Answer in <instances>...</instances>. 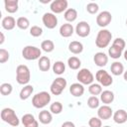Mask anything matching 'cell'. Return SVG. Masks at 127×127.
<instances>
[{"label": "cell", "mask_w": 127, "mask_h": 127, "mask_svg": "<svg viewBox=\"0 0 127 127\" xmlns=\"http://www.w3.org/2000/svg\"><path fill=\"white\" fill-rule=\"evenodd\" d=\"M52 68H53V71H54L55 74L62 75L65 71V64L64 62H62V61H57L53 64Z\"/></svg>", "instance_id": "obj_28"}, {"label": "cell", "mask_w": 127, "mask_h": 127, "mask_svg": "<svg viewBox=\"0 0 127 127\" xmlns=\"http://www.w3.org/2000/svg\"><path fill=\"white\" fill-rule=\"evenodd\" d=\"M30 35L32 37L38 38V37L43 35V29L40 26H32L30 28Z\"/></svg>", "instance_id": "obj_37"}, {"label": "cell", "mask_w": 127, "mask_h": 127, "mask_svg": "<svg viewBox=\"0 0 127 127\" xmlns=\"http://www.w3.org/2000/svg\"><path fill=\"white\" fill-rule=\"evenodd\" d=\"M112 45H114V46L120 48L121 50H124V49H125V46H126V43H125V41H124L122 38H116V39L113 41Z\"/></svg>", "instance_id": "obj_41"}, {"label": "cell", "mask_w": 127, "mask_h": 127, "mask_svg": "<svg viewBox=\"0 0 127 127\" xmlns=\"http://www.w3.org/2000/svg\"><path fill=\"white\" fill-rule=\"evenodd\" d=\"M74 32L80 38H85L90 34V26L86 21H80L75 26Z\"/></svg>", "instance_id": "obj_12"}, {"label": "cell", "mask_w": 127, "mask_h": 127, "mask_svg": "<svg viewBox=\"0 0 127 127\" xmlns=\"http://www.w3.org/2000/svg\"><path fill=\"white\" fill-rule=\"evenodd\" d=\"M69 92L74 97H80L84 93V87L83 84L79 82H74L69 86Z\"/></svg>", "instance_id": "obj_17"}, {"label": "cell", "mask_w": 127, "mask_h": 127, "mask_svg": "<svg viewBox=\"0 0 127 127\" xmlns=\"http://www.w3.org/2000/svg\"><path fill=\"white\" fill-rule=\"evenodd\" d=\"M113 120L117 124H124L127 121V111L124 109H118L113 113Z\"/></svg>", "instance_id": "obj_19"}, {"label": "cell", "mask_w": 127, "mask_h": 127, "mask_svg": "<svg viewBox=\"0 0 127 127\" xmlns=\"http://www.w3.org/2000/svg\"><path fill=\"white\" fill-rule=\"evenodd\" d=\"M41 50L46 53H52L55 50V43L52 40H45L41 43Z\"/></svg>", "instance_id": "obj_31"}, {"label": "cell", "mask_w": 127, "mask_h": 127, "mask_svg": "<svg viewBox=\"0 0 127 127\" xmlns=\"http://www.w3.org/2000/svg\"><path fill=\"white\" fill-rule=\"evenodd\" d=\"M95 78H96V80L98 81V83L101 86L108 87V86H110L113 83L112 76L105 69H99V70H97L96 73H95Z\"/></svg>", "instance_id": "obj_8"}, {"label": "cell", "mask_w": 127, "mask_h": 127, "mask_svg": "<svg viewBox=\"0 0 127 127\" xmlns=\"http://www.w3.org/2000/svg\"><path fill=\"white\" fill-rule=\"evenodd\" d=\"M81 127H84V126H81Z\"/></svg>", "instance_id": "obj_48"}, {"label": "cell", "mask_w": 127, "mask_h": 127, "mask_svg": "<svg viewBox=\"0 0 127 127\" xmlns=\"http://www.w3.org/2000/svg\"><path fill=\"white\" fill-rule=\"evenodd\" d=\"M16 80L19 84L27 85L31 80V72L26 64H19L16 68Z\"/></svg>", "instance_id": "obj_2"}, {"label": "cell", "mask_w": 127, "mask_h": 127, "mask_svg": "<svg viewBox=\"0 0 127 127\" xmlns=\"http://www.w3.org/2000/svg\"><path fill=\"white\" fill-rule=\"evenodd\" d=\"M10 58V54L7 50L5 49H0V63L1 64H4L6 63Z\"/></svg>", "instance_id": "obj_40"}, {"label": "cell", "mask_w": 127, "mask_h": 127, "mask_svg": "<svg viewBox=\"0 0 127 127\" xmlns=\"http://www.w3.org/2000/svg\"><path fill=\"white\" fill-rule=\"evenodd\" d=\"M43 24L48 29H55L58 25V17L52 12H47L42 17Z\"/></svg>", "instance_id": "obj_9"}, {"label": "cell", "mask_w": 127, "mask_h": 127, "mask_svg": "<svg viewBox=\"0 0 127 127\" xmlns=\"http://www.w3.org/2000/svg\"><path fill=\"white\" fill-rule=\"evenodd\" d=\"M99 104H100V99L97 96L91 95L90 97H88V99H87V106L89 108H91V109L98 108L99 107Z\"/></svg>", "instance_id": "obj_35"}, {"label": "cell", "mask_w": 127, "mask_h": 127, "mask_svg": "<svg viewBox=\"0 0 127 127\" xmlns=\"http://www.w3.org/2000/svg\"><path fill=\"white\" fill-rule=\"evenodd\" d=\"M123 56H124V59H125V61H127V50H125V51H124V54H123Z\"/></svg>", "instance_id": "obj_45"}, {"label": "cell", "mask_w": 127, "mask_h": 127, "mask_svg": "<svg viewBox=\"0 0 127 127\" xmlns=\"http://www.w3.org/2000/svg\"><path fill=\"white\" fill-rule=\"evenodd\" d=\"M17 27L21 30H27L30 27V21L26 17H19L17 19Z\"/></svg>", "instance_id": "obj_34"}, {"label": "cell", "mask_w": 127, "mask_h": 127, "mask_svg": "<svg viewBox=\"0 0 127 127\" xmlns=\"http://www.w3.org/2000/svg\"><path fill=\"white\" fill-rule=\"evenodd\" d=\"M1 25H2L3 29H5L7 31H11L17 25V20H15V18L12 17V16H6L2 19Z\"/></svg>", "instance_id": "obj_16"}, {"label": "cell", "mask_w": 127, "mask_h": 127, "mask_svg": "<svg viewBox=\"0 0 127 127\" xmlns=\"http://www.w3.org/2000/svg\"><path fill=\"white\" fill-rule=\"evenodd\" d=\"M4 7L6 12L13 14V13H16L19 9V2L18 0H5Z\"/></svg>", "instance_id": "obj_20"}, {"label": "cell", "mask_w": 127, "mask_h": 127, "mask_svg": "<svg viewBox=\"0 0 127 127\" xmlns=\"http://www.w3.org/2000/svg\"><path fill=\"white\" fill-rule=\"evenodd\" d=\"M13 91V86L11 83H8V82H4L0 85V93L4 96H7V95H10Z\"/></svg>", "instance_id": "obj_33"}, {"label": "cell", "mask_w": 127, "mask_h": 127, "mask_svg": "<svg viewBox=\"0 0 127 127\" xmlns=\"http://www.w3.org/2000/svg\"><path fill=\"white\" fill-rule=\"evenodd\" d=\"M126 26H127V20H126Z\"/></svg>", "instance_id": "obj_47"}, {"label": "cell", "mask_w": 127, "mask_h": 127, "mask_svg": "<svg viewBox=\"0 0 127 127\" xmlns=\"http://www.w3.org/2000/svg\"><path fill=\"white\" fill-rule=\"evenodd\" d=\"M62 127H75L74 126V123L71 122V121H65L62 124Z\"/></svg>", "instance_id": "obj_42"}, {"label": "cell", "mask_w": 127, "mask_h": 127, "mask_svg": "<svg viewBox=\"0 0 127 127\" xmlns=\"http://www.w3.org/2000/svg\"><path fill=\"white\" fill-rule=\"evenodd\" d=\"M52 96L48 91H41L36 93L32 98V104L35 108L41 109L46 107L51 102Z\"/></svg>", "instance_id": "obj_1"}, {"label": "cell", "mask_w": 127, "mask_h": 127, "mask_svg": "<svg viewBox=\"0 0 127 127\" xmlns=\"http://www.w3.org/2000/svg\"><path fill=\"white\" fill-rule=\"evenodd\" d=\"M93 62L94 64L99 66V67H103L107 64L108 63V56L103 53V52H98V53H95L94 56H93Z\"/></svg>", "instance_id": "obj_15"}, {"label": "cell", "mask_w": 127, "mask_h": 127, "mask_svg": "<svg viewBox=\"0 0 127 127\" xmlns=\"http://www.w3.org/2000/svg\"><path fill=\"white\" fill-rule=\"evenodd\" d=\"M113 116V110L109 105H102L98 107L97 110V117L101 120H108Z\"/></svg>", "instance_id": "obj_13"}, {"label": "cell", "mask_w": 127, "mask_h": 127, "mask_svg": "<svg viewBox=\"0 0 127 127\" xmlns=\"http://www.w3.org/2000/svg\"><path fill=\"white\" fill-rule=\"evenodd\" d=\"M22 57L27 61L39 60L42 57V50L35 46H26L22 50Z\"/></svg>", "instance_id": "obj_5"}, {"label": "cell", "mask_w": 127, "mask_h": 127, "mask_svg": "<svg viewBox=\"0 0 127 127\" xmlns=\"http://www.w3.org/2000/svg\"><path fill=\"white\" fill-rule=\"evenodd\" d=\"M123 77H124V80L127 81V70L124 71V73H123Z\"/></svg>", "instance_id": "obj_44"}, {"label": "cell", "mask_w": 127, "mask_h": 127, "mask_svg": "<svg viewBox=\"0 0 127 127\" xmlns=\"http://www.w3.org/2000/svg\"><path fill=\"white\" fill-rule=\"evenodd\" d=\"M103 127H111V126H108V125H106V126H103Z\"/></svg>", "instance_id": "obj_46"}, {"label": "cell", "mask_w": 127, "mask_h": 127, "mask_svg": "<svg viewBox=\"0 0 127 127\" xmlns=\"http://www.w3.org/2000/svg\"><path fill=\"white\" fill-rule=\"evenodd\" d=\"M89 127H102V120L99 117H91L88 121Z\"/></svg>", "instance_id": "obj_39"}, {"label": "cell", "mask_w": 127, "mask_h": 127, "mask_svg": "<svg viewBox=\"0 0 127 127\" xmlns=\"http://www.w3.org/2000/svg\"><path fill=\"white\" fill-rule=\"evenodd\" d=\"M1 119L4 122L8 123L9 125H11L13 127H17L20 124V120H19L17 114L15 113L14 109L9 108V107H6V108L2 109V111H1Z\"/></svg>", "instance_id": "obj_4"}, {"label": "cell", "mask_w": 127, "mask_h": 127, "mask_svg": "<svg viewBox=\"0 0 127 127\" xmlns=\"http://www.w3.org/2000/svg\"><path fill=\"white\" fill-rule=\"evenodd\" d=\"M66 79L62 77V76H59L57 77L56 79L53 80L51 86H50V90H51V93L54 94V95H60L62 94V92L64 90V88L66 87Z\"/></svg>", "instance_id": "obj_7"}, {"label": "cell", "mask_w": 127, "mask_h": 127, "mask_svg": "<svg viewBox=\"0 0 127 127\" xmlns=\"http://www.w3.org/2000/svg\"><path fill=\"white\" fill-rule=\"evenodd\" d=\"M33 92H34V86L33 85H31V84L24 85V87L20 91L19 97L21 100H26L33 94Z\"/></svg>", "instance_id": "obj_25"}, {"label": "cell", "mask_w": 127, "mask_h": 127, "mask_svg": "<svg viewBox=\"0 0 127 127\" xmlns=\"http://www.w3.org/2000/svg\"><path fill=\"white\" fill-rule=\"evenodd\" d=\"M111 39H112L111 32L107 29H101L97 33V36L95 39V45L97 48L104 49V48L108 47V45L111 42Z\"/></svg>", "instance_id": "obj_3"}, {"label": "cell", "mask_w": 127, "mask_h": 127, "mask_svg": "<svg viewBox=\"0 0 127 127\" xmlns=\"http://www.w3.org/2000/svg\"><path fill=\"white\" fill-rule=\"evenodd\" d=\"M102 86L99 84V83H91L89 86H88V92L93 95V96H97V95H100L101 92H102Z\"/></svg>", "instance_id": "obj_32"}, {"label": "cell", "mask_w": 127, "mask_h": 127, "mask_svg": "<svg viewBox=\"0 0 127 127\" xmlns=\"http://www.w3.org/2000/svg\"><path fill=\"white\" fill-rule=\"evenodd\" d=\"M0 37H1V39H0V45H2L4 43V41H5V36H4V33L3 32L0 33Z\"/></svg>", "instance_id": "obj_43"}, {"label": "cell", "mask_w": 127, "mask_h": 127, "mask_svg": "<svg viewBox=\"0 0 127 127\" xmlns=\"http://www.w3.org/2000/svg\"><path fill=\"white\" fill-rule=\"evenodd\" d=\"M52 114L53 113L51 111H48L46 109L40 111V113H39V121L42 124H45V125L50 124L52 122V120H53V115Z\"/></svg>", "instance_id": "obj_23"}, {"label": "cell", "mask_w": 127, "mask_h": 127, "mask_svg": "<svg viewBox=\"0 0 127 127\" xmlns=\"http://www.w3.org/2000/svg\"><path fill=\"white\" fill-rule=\"evenodd\" d=\"M114 93L111 91V90H103L100 94V101L102 103H104L105 105H108L110 103H112L114 101Z\"/></svg>", "instance_id": "obj_22"}, {"label": "cell", "mask_w": 127, "mask_h": 127, "mask_svg": "<svg viewBox=\"0 0 127 127\" xmlns=\"http://www.w3.org/2000/svg\"><path fill=\"white\" fill-rule=\"evenodd\" d=\"M99 10V6L97 3H94V2H90L86 5V11L89 13V14H96Z\"/></svg>", "instance_id": "obj_38"}, {"label": "cell", "mask_w": 127, "mask_h": 127, "mask_svg": "<svg viewBox=\"0 0 127 127\" xmlns=\"http://www.w3.org/2000/svg\"><path fill=\"white\" fill-rule=\"evenodd\" d=\"M60 35L64 38H68L74 33V28L70 23H64L60 27Z\"/></svg>", "instance_id": "obj_18"}, {"label": "cell", "mask_w": 127, "mask_h": 127, "mask_svg": "<svg viewBox=\"0 0 127 127\" xmlns=\"http://www.w3.org/2000/svg\"><path fill=\"white\" fill-rule=\"evenodd\" d=\"M76 79L83 85H90L91 83H93L94 75L88 68H80L79 71H77Z\"/></svg>", "instance_id": "obj_6"}, {"label": "cell", "mask_w": 127, "mask_h": 127, "mask_svg": "<svg viewBox=\"0 0 127 127\" xmlns=\"http://www.w3.org/2000/svg\"><path fill=\"white\" fill-rule=\"evenodd\" d=\"M110 70H111V73L113 75H116V76L121 75L124 73V65L120 62H114L111 64Z\"/></svg>", "instance_id": "obj_26"}, {"label": "cell", "mask_w": 127, "mask_h": 127, "mask_svg": "<svg viewBox=\"0 0 127 127\" xmlns=\"http://www.w3.org/2000/svg\"><path fill=\"white\" fill-rule=\"evenodd\" d=\"M112 20V15L109 11H102L96 16V24L101 27L105 28L107 27Z\"/></svg>", "instance_id": "obj_11"}, {"label": "cell", "mask_w": 127, "mask_h": 127, "mask_svg": "<svg viewBox=\"0 0 127 127\" xmlns=\"http://www.w3.org/2000/svg\"><path fill=\"white\" fill-rule=\"evenodd\" d=\"M63 104L60 101H55L50 105V111L53 114H60L63 111Z\"/></svg>", "instance_id": "obj_36"}, {"label": "cell", "mask_w": 127, "mask_h": 127, "mask_svg": "<svg viewBox=\"0 0 127 127\" xmlns=\"http://www.w3.org/2000/svg\"><path fill=\"white\" fill-rule=\"evenodd\" d=\"M122 53H123V50H121L120 48H118L114 45H111V47L108 49V56L114 60L119 59L122 56Z\"/></svg>", "instance_id": "obj_29"}, {"label": "cell", "mask_w": 127, "mask_h": 127, "mask_svg": "<svg viewBox=\"0 0 127 127\" xmlns=\"http://www.w3.org/2000/svg\"><path fill=\"white\" fill-rule=\"evenodd\" d=\"M39 69L42 71H49L51 68V60L47 56H42L38 61Z\"/></svg>", "instance_id": "obj_21"}, {"label": "cell", "mask_w": 127, "mask_h": 127, "mask_svg": "<svg viewBox=\"0 0 127 127\" xmlns=\"http://www.w3.org/2000/svg\"><path fill=\"white\" fill-rule=\"evenodd\" d=\"M64 18L67 23H72L77 18V11L74 8H67V10L64 13Z\"/></svg>", "instance_id": "obj_27"}, {"label": "cell", "mask_w": 127, "mask_h": 127, "mask_svg": "<svg viewBox=\"0 0 127 127\" xmlns=\"http://www.w3.org/2000/svg\"><path fill=\"white\" fill-rule=\"evenodd\" d=\"M68 51L74 55H78L82 53L83 51V45L81 42L78 41H72L68 44Z\"/></svg>", "instance_id": "obj_24"}, {"label": "cell", "mask_w": 127, "mask_h": 127, "mask_svg": "<svg viewBox=\"0 0 127 127\" xmlns=\"http://www.w3.org/2000/svg\"><path fill=\"white\" fill-rule=\"evenodd\" d=\"M22 124L24 127H39V122L35 118V116L31 113H26L21 118Z\"/></svg>", "instance_id": "obj_14"}, {"label": "cell", "mask_w": 127, "mask_h": 127, "mask_svg": "<svg viewBox=\"0 0 127 127\" xmlns=\"http://www.w3.org/2000/svg\"><path fill=\"white\" fill-rule=\"evenodd\" d=\"M67 65L69 68L73 69V70H76V69H79L80 65H81V61L77 58V57H70L67 59Z\"/></svg>", "instance_id": "obj_30"}, {"label": "cell", "mask_w": 127, "mask_h": 127, "mask_svg": "<svg viewBox=\"0 0 127 127\" xmlns=\"http://www.w3.org/2000/svg\"><path fill=\"white\" fill-rule=\"evenodd\" d=\"M68 2L66 0H55L51 3L50 9L54 14H60L67 10Z\"/></svg>", "instance_id": "obj_10"}]
</instances>
